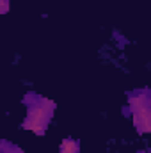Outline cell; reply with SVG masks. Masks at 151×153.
I'll list each match as a JSON object with an SVG mask.
<instances>
[{
  "instance_id": "1",
  "label": "cell",
  "mask_w": 151,
  "mask_h": 153,
  "mask_svg": "<svg viewBox=\"0 0 151 153\" xmlns=\"http://www.w3.org/2000/svg\"><path fill=\"white\" fill-rule=\"evenodd\" d=\"M53 107H55L53 102H48V100H44V105H30L27 121L23 123V128L32 130L38 135H43V132L46 130L48 119L53 112Z\"/></svg>"
},
{
  "instance_id": "2",
  "label": "cell",
  "mask_w": 151,
  "mask_h": 153,
  "mask_svg": "<svg viewBox=\"0 0 151 153\" xmlns=\"http://www.w3.org/2000/svg\"><path fill=\"white\" fill-rule=\"evenodd\" d=\"M132 109L135 111V126L139 132H148L151 128L150 125V102L146 94H139L137 98H130Z\"/></svg>"
},
{
  "instance_id": "3",
  "label": "cell",
  "mask_w": 151,
  "mask_h": 153,
  "mask_svg": "<svg viewBox=\"0 0 151 153\" xmlns=\"http://www.w3.org/2000/svg\"><path fill=\"white\" fill-rule=\"evenodd\" d=\"M61 153H78V143L73 139H64L61 143Z\"/></svg>"
},
{
  "instance_id": "4",
  "label": "cell",
  "mask_w": 151,
  "mask_h": 153,
  "mask_svg": "<svg viewBox=\"0 0 151 153\" xmlns=\"http://www.w3.org/2000/svg\"><path fill=\"white\" fill-rule=\"evenodd\" d=\"M9 11V0H0V13H7Z\"/></svg>"
}]
</instances>
